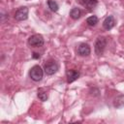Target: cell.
I'll list each match as a JSON object with an SVG mask.
<instances>
[{
  "label": "cell",
  "instance_id": "13",
  "mask_svg": "<svg viewBox=\"0 0 124 124\" xmlns=\"http://www.w3.org/2000/svg\"><path fill=\"white\" fill-rule=\"evenodd\" d=\"M86 23L89 26H95L98 23V17L96 16H91L86 19Z\"/></svg>",
  "mask_w": 124,
  "mask_h": 124
},
{
  "label": "cell",
  "instance_id": "6",
  "mask_svg": "<svg viewBox=\"0 0 124 124\" xmlns=\"http://www.w3.org/2000/svg\"><path fill=\"white\" fill-rule=\"evenodd\" d=\"M90 46L87 44H80L78 47V53L80 56H88L90 54Z\"/></svg>",
  "mask_w": 124,
  "mask_h": 124
},
{
  "label": "cell",
  "instance_id": "15",
  "mask_svg": "<svg viewBox=\"0 0 124 124\" xmlns=\"http://www.w3.org/2000/svg\"><path fill=\"white\" fill-rule=\"evenodd\" d=\"M33 58H40V55L38 53H33Z\"/></svg>",
  "mask_w": 124,
  "mask_h": 124
},
{
  "label": "cell",
  "instance_id": "2",
  "mask_svg": "<svg viewBox=\"0 0 124 124\" xmlns=\"http://www.w3.org/2000/svg\"><path fill=\"white\" fill-rule=\"evenodd\" d=\"M29 76H30L31 79H33L34 81H40L43 78L44 71L39 65H35L31 68V70L29 72Z\"/></svg>",
  "mask_w": 124,
  "mask_h": 124
},
{
  "label": "cell",
  "instance_id": "4",
  "mask_svg": "<svg viewBox=\"0 0 124 124\" xmlns=\"http://www.w3.org/2000/svg\"><path fill=\"white\" fill-rule=\"evenodd\" d=\"M28 12H29V10H28L27 7H21V8H19V9L16 12V14H15V18H16V20H18V21L25 20V19H27V17H28Z\"/></svg>",
  "mask_w": 124,
  "mask_h": 124
},
{
  "label": "cell",
  "instance_id": "7",
  "mask_svg": "<svg viewBox=\"0 0 124 124\" xmlns=\"http://www.w3.org/2000/svg\"><path fill=\"white\" fill-rule=\"evenodd\" d=\"M115 24V20H114V17L112 16H108L105 18L104 22H103V27L106 29V30H110Z\"/></svg>",
  "mask_w": 124,
  "mask_h": 124
},
{
  "label": "cell",
  "instance_id": "8",
  "mask_svg": "<svg viewBox=\"0 0 124 124\" xmlns=\"http://www.w3.org/2000/svg\"><path fill=\"white\" fill-rule=\"evenodd\" d=\"M78 78H79V72L75 71V70H68L67 71V80L69 83L75 81Z\"/></svg>",
  "mask_w": 124,
  "mask_h": 124
},
{
  "label": "cell",
  "instance_id": "12",
  "mask_svg": "<svg viewBox=\"0 0 124 124\" xmlns=\"http://www.w3.org/2000/svg\"><path fill=\"white\" fill-rule=\"evenodd\" d=\"M37 95H38V98H39L41 101H43V102H45V101L47 100V93H46V91L45 90V88H39Z\"/></svg>",
  "mask_w": 124,
  "mask_h": 124
},
{
  "label": "cell",
  "instance_id": "1",
  "mask_svg": "<svg viewBox=\"0 0 124 124\" xmlns=\"http://www.w3.org/2000/svg\"><path fill=\"white\" fill-rule=\"evenodd\" d=\"M106 46H107V39L105 37H98L94 45L95 53L97 55H102Z\"/></svg>",
  "mask_w": 124,
  "mask_h": 124
},
{
  "label": "cell",
  "instance_id": "11",
  "mask_svg": "<svg viewBox=\"0 0 124 124\" xmlns=\"http://www.w3.org/2000/svg\"><path fill=\"white\" fill-rule=\"evenodd\" d=\"M80 16H81V11L78 8H73L70 11V16L73 19H78L80 17Z\"/></svg>",
  "mask_w": 124,
  "mask_h": 124
},
{
  "label": "cell",
  "instance_id": "10",
  "mask_svg": "<svg viewBox=\"0 0 124 124\" xmlns=\"http://www.w3.org/2000/svg\"><path fill=\"white\" fill-rule=\"evenodd\" d=\"M113 106L116 108H121L124 107V95H119L114 99Z\"/></svg>",
  "mask_w": 124,
  "mask_h": 124
},
{
  "label": "cell",
  "instance_id": "3",
  "mask_svg": "<svg viewBox=\"0 0 124 124\" xmlns=\"http://www.w3.org/2000/svg\"><path fill=\"white\" fill-rule=\"evenodd\" d=\"M44 43H45L44 38L40 34H34V35L30 36L28 39V44L34 47H40L44 45Z\"/></svg>",
  "mask_w": 124,
  "mask_h": 124
},
{
  "label": "cell",
  "instance_id": "9",
  "mask_svg": "<svg viewBox=\"0 0 124 124\" xmlns=\"http://www.w3.org/2000/svg\"><path fill=\"white\" fill-rule=\"evenodd\" d=\"M78 1L82 6H84L88 10H93L98 5L97 0H78Z\"/></svg>",
  "mask_w": 124,
  "mask_h": 124
},
{
  "label": "cell",
  "instance_id": "5",
  "mask_svg": "<svg viewBox=\"0 0 124 124\" xmlns=\"http://www.w3.org/2000/svg\"><path fill=\"white\" fill-rule=\"evenodd\" d=\"M58 71V65L54 61H48L47 63L45 64V72L46 75H53Z\"/></svg>",
  "mask_w": 124,
  "mask_h": 124
},
{
  "label": "cell",
  "instance_id": "14",
  "mask_svg": "<svg viewBox=\"0 0 124 124\" xmlns=\"http://www.w3.org/2000/svg\"><path fill=\"white\" fill-rule=\"evenodd\" d=\"M47 5H48V8H49L52 12H57V11H58L59 6H58V4H57L55 1H53V0H48V1H47Z\"/></svg>",
  "mask_w": 124,
  "mask_h": 124
}]
</instances>
